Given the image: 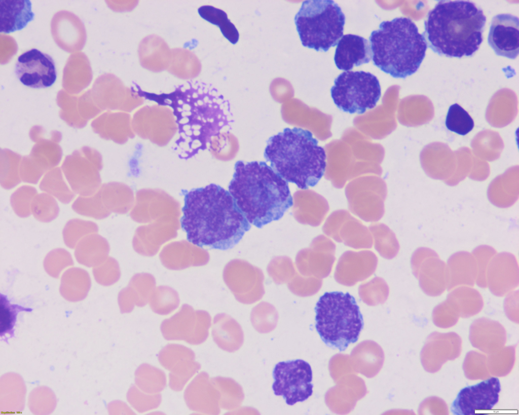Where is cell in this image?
Segmentation results:
<instances>
[{"instance_id": "cell-1", "label": "cell", "mask_w": 519, "mask_h": 415, "mask_svg": "<svg viewBox=\"0 0 519 415\" xmlns=\"http://www.w3.org/2000/svg\"><path fill=\"white\" fill-rule=\"evenodd\" d=\"M182 212L188 240L200 247L231 249L251 227L229 192L214 183L187 192Z\"/></svg>"}, {"instance_id": "cell-2", "label": "cell", "mask_w": 519, "mask_h": 415, "mask_svg": "<svg viewBox=\"0 0 519 415\" xmlns=\"http://www.w3.org/2000/svg\"><path fill=\"white\" fill-rule=\"evenodd\" d=\"M229 192L247 221L262 228L293 205L287 182L263 161H237Z\"/></svg>"}, {"instance_id": "cell-3", "label": "cell", "mask_w": 519, "mask_h": 415, "mask_svg": "<svg viewBox=\"0 0 519 415\" xmlns=\"http://www.w3.org/2000/svg\"><path fill=\"white\" fill-rule=\"evenodd\" d=\"M486 21L483 10L473 2L439 1L428 13L423 34L439 55L471 56L483 42Z\"/></svg>"}, {"instance_id": "cell-4", "label": "cell", "mask_w": 519, "mask_h": 415, "mask_svg": "<svg viewBox=\"0 0 519 415\" xmlns=\"http://www.w3.org/2000/svg\"><path fill=\"white\" fill-rule=\"evenodd\" d=\"M178 127L175 150L187 160L207 148L213 137L234 122L229 101L214 88L203 87L193 99H171Z\"/></svg>"}, {"instance_id": "cell-5", "label": "cell", "mask_w": 519, "mask_h": 415, "mask_svg": "<svg viewBox=\"0 0 519 415\" xmlns=\"http://www.w3.org/2000/svg\"><path fill=\"white\" fill-rule=\"evenodd\" d=\"M264 157L287 182L306 190L315 186L324 174L326 156L312 133L286 128L267 140Z\"/></svg>"}, {"instance_id": "cell-6", "label": "cell", "mask_w": 519, "mask_h": 415, "mask_svg": "<svg viewBox=\"0 0 519 415\" xmlns=\"http://www.w3.org/2000/svg\"><path fill=\"white\" fill-rule=\"evenodd\" d=\"M374 65L394 78L405 79L415 73L428 47L423 34L406 17L382 22L369 37Z\"/></svg>"}, {"instance_id": "cell-7", "label": "cell", "mask_w": 519, "mask_h": 415, "mask_svg": "<svg viewBox=\"0 0 519 415\" xmlns=\"http://www.w3.org/2000/svg\"><path fill=\"white\" fill-rule=\"evenodd\" d=\"M315 311L316 331L327 346L342 352L357 341L363 319L355 298L349 293H325L316 303Z\"/></svg>"}, {"instance_id": "cell-8", "label": "cell", "mask_w": 519, "mask_h": 415, "mask_svg": "<svg viewBox=\"0 0 519 415\" xmlns=\"http://www.w3.org/2000/svg\"><path fill=\"white\" fill-rule=\"evenodd\" d=\"M294 22L303 46L327 52L343 36L345 16L333 1L308 0L303 2Z\"/></svg>"}, {"instance_id": "cell-9", "label": "cell", "mask_w": 519, "mask_h": 415, "mask_svg": "<svg viewBox=\"0 0 519 415\" xmlns=\"http://www.w3.org/2000/svg\"><path fill=\"white\" fill-rule=\"evenodd\" d=\"M330 94L340 110L361 115L376 106L381 89L378 79L370 72L347 71L335 79Z\"/></svg>"}, {"instance_id": "cell-10", "label": "cell", "mask_w": 519, "mask_h": 415, "mask_svg": "<svg viewBox=\"0 0 519 415\" xmlns=\"http://www.w3.org/2000/svg\"><path fill=\"white\" fill-rule=\"evenodd\" d=\"M273 376L274 394L283 396L289 405L306 400L313 393L311 367L302 359L278 362L274 367Z\"/></svg>"}, {"instance_id": "cell-11", "label": "cell", "mask_w": 519, "mask_h": 415, "mask_svg": "<svg viewBox=\"0 0 519 415\" xmlns=\"http://www.w3.org/2000/svg\"><path fill=\"white\" fill-rule=\"evenodd\" d=\"M101 158L94 149L85 146L67 156L62 171L72 190L82 196L95 193L100 179Z\"/></svg>"}, {"instance_id": "cell-12", "label": "cell", "mask_w": 519, "mask_h": 415, "mask_svg": "<svg viewBox=\"0 0 519 415\" xmlns=\"http://www.w3.org/2000/svg\"><path fill=\"white\" fill-rule=\"evenodd\" d=\"M411 265L414 274L426 294L438 296L449 288L447 263L434 251L427 248L418 249L412 255Z\"/></svg>"}, {"instance_id": "cell-13", "label": "cell", "mask_w": 519, "mask_h": 415, "mask_svg": "<svg viewBox=\"0 0 519 415\" xmlns=\"http://www.w3.org/2000/svg\"><path fill=\"white\" fill-rule=\"evenodd\" d=\"M371 179L372 176H367V182L366 177L354 180L348 184L346 191L350 210L367 222L377 221L382 218L386 195V187L378 190L385 184L375 190L383 180L377 186L374 185L375 182L373 186L370 185Z\"/></svg>"}, {"instance_id": "cell-14", "label": "cell", "mask_w": 519, "mask_h": 415, "mask_svg": "<svg viewBox=\"0 0 519 415\" xmlns=\"http://www.w3.org/2000/svg\"><path fill=\"white\" fill-rule=\"evenodd\" d=\"M15 73L22 84L34 89L51 87L57 79L52 57L36 49H31L18 57Z\"/></svg>"}, {"instance_id": "cell-15", "label": "cell", "mask_w": 519, "mask_h": 415, "mask_svg": "<svg viewBox=\"0 0 519 415\" xmlns=\"http://www.w3.org/2000/svg\"><path fill=\"white\" fill-rule=\"evenodd\" d=\"M209 323L205 314L183 307L162 323L161 330L167 340H181L191 345H198L207 336Z\"/></svg>"}, {"instance_id": "cell-16", "label": "cell", "mask_w": 519, "mask_h": 415, "mask_svg": "<svg viewBox=\"0 0 519 415\" xmlns=\"http://www.w3.org/2000/svg\"><path fill=\"white\" fill-rule=\"evenodd\" d=\"M500 391V381L494 377L464 388L453 402L451 411L468 415L474 414L476 410H490L498 402Z\"/></svg>"}, {"instance_id": "cell-17", "label": "cell", "mask_w": 519, "mask_h": 415, "mask_svg": "<svg viewBox=\"0 0 519 415\" xmlns=\"http://www.w3.org/2000/svg\"><path fill=\"white\" fill-rule=\"evenodd\" d=\"M160 364L170 371L169 386L173 390H181L197 372L199 364L195 361V354L190 348L178 344H169L160 352Z\"/></svg>"}, {"instance_id": "cell-18", "label": "cell", "mask_w": 519, "mask_h": 415, "mask_svg": "<svg viewBox=\"0 0 519 415\" xmlns=\"http://www.w3.org/2000/svg\"><path fill=\"white\" fill-rule=\"evenodd\" d=\"M377 265V257L371 251H346L337 264L335 280L342 285L353 286L372 275Z\"/></svg>"}, {"instance_id": "cell-19", "label": "cell", "mask_w": 519, "mask_h": 415, "mask_svg": "<svg viewBox=\"0 0 519 415\" xmlns=\"http://www.w3.org/2000/svg\"><path fill=\"white\" fill-rule=\"evenodd\" d=\"M488 43L497 55L515 59L519 52V19L510 14L494 16L490 25Z\"/></svg>"}, {"instance_id": "cell-20", "label": "cell", "mask_w": 519, "mask_h": 415, "mask_svg": "<svg viewBox=\"0 0 519 415\" xmlns=\"http://www.w3.org/2000/svg\"><path fill=\"white\" fill-rule=\"evenodd\" d=\"M518 281V266L515 256L507 252L496 254L487 272L486 287L494 294L504 296L515 291Z\"/></svg>"}, {"instance_id": "cell-21", "label": "cell", "mask_w": 519, "mask_h": 415, "mask_svg": "<svg viewBox=\"0 0 519 415\" xmlns=\"http://www.w3.org/2000/svg\"><path fill=\"white\" fill-rule=\"evenodd\" d=\"M325 177L335 186L342 187L346 181L358 176L357 166L348 144L335 140L326 145Z\"/></svg>"}, {"instance_id": "cell-22", "label": "cell", "mask_w": 519, "mask_h": 415, "mask_svg": "<svg viewBox=\"0 0 519 415\" xmlns=\"http://www.w3.org/2000/svg\"><path fill=\"white\" fill-rule=\"evenodd\" d=\"M372 59L370 45L362 36L347 34L343 35L337 44L334 61L340 70L349 71L354 66L368 63Z\"/></svg>"}, {"instance_id": "cell-23", "label": "cell", "mask_w": 519, "mask_h": 415, "mask_svg": "<svg viewBox=\"0 0 519 415\" xmlns=\"http://www.w3.org/2000/svg\"><path fill=\"white\" fill-rule=\"evenodd\" d=\"M0 8L1 32L7 34L22 30L34 19L29 0H1Z\"/></svg>"}, {"instance_id": "cell-24", "label": "cell", "mask_w": 519, "mask_h": 415, "mask_svg": "<svg viewBox=\"0 0 519 415\" xmlns=\"http://www.w3.org/2000/svg\"><path fill=\"white\" fill-rule=\"evenodd\" d=\"M313 247L309 252L308 271L317 278H325L331 272L335 260V244L328 237L320 235L315 240Z\"/></svg>"}, {"instance_id": "cell-25", "label": "cell", "mask_w": 519, "mask_h": 415, "mask_svg": "<svg viewBox=\"0 0 519 415\" xmlns=\"http://www.w3.org/2000/svg\"><path fill=\"white\" fill-rule=\"evenodd\" d=\"M60 139V133L54 131L49 139H41L32 147L28 157L43 173L53 168L59 163L62 157L61 148L58 144Z\"/></svg>"}, {"instance_id": "cell-26", "label": "cell", "mask_w": 519, "mask_h": 415, "mask_svg": "<svg viewBox=\"0 0 519 415\" xmlns=\"http://www.w3.org/2000/svg\"><path fill=\"white\" fill-rule=\"evenodd\" d=\"M449 288L472 286L476 282V269L472 254L460 251L452 255L447 263Z\"/></svg>"}, {"instance_id": "cell-27", "label": "cell", "mask_w": 519, "mask_h": 415, "mask_svg": "<svg viewBox=\"0 0 519 415\" xmlns=\"http://www.w3.org/2000/svg\"><path fill=\"white\" fill-rule=\"evenodd\" d=\"M339 242L354 249H367L372 246L370 232L362 223L350 214L339 231Z\"/></svg>"}, {"instance_id": "cell-28", "label": "cell", "mask_w": 519, "mask_h": 415, "mask_svg": "<svg viewBox=\"0 0 519 415\" xmlns=\"http://www.w3.org/2000/svg\"><path fill=\"white\" fill-rule=\"evenodd\" d=\"M369 230L375 248L380 255L386 259L394 257L398 252L399 245L392 230L383 223L373 224Z\"/></svg>"}, {"instance_id": "cell-29", "label": "cell", "mask_w": 519, "mask_h": 415, "mask_svg": "<svg viewBox=\"0 0 519 415\" xmlns=\"http://www.w3.org/2000/svg\"><path fill=\"white\" fill-rule=\"evenodd\" d=\"M135 384L137 387L145 393L157 394L166 386V376L161 369L143 364L136 371Z\"/></svg>"}, {"instance_id": "cell-30", "label": "cell", "mask_w": 519, "mask_h": 415, "mask_svg": "<svg viewBox=\"0 0 519 415\" xmlns=\"http://www.w3.org/2000/svg\"><path fill=\"white\" fill-rule=\"evenodd\" d=\"M21 161L19 155L9 149L1 150L0 182L4 188L11 189L20 182Z\"/></svg>"}, {"instance_id": "cell-31", "label": "cell", "mask_w": 519, "mask_h": 415, "mask_svg": "<svg viewBox=\"0 0 519 415\" xmlns=\"http://www.w3.org/2000/svg\"><path fill=\"white\" fill-rule=\"evenodd\" d=\"M40 188L64 203L69 202L75 196L73 192L65 182L59 168H52L48 171L42 178Z\"/></svg>"}, {"instance_id": "cell-32", "label": "cell", "mask_w": 519, "mask_h": 415, "mask_svg": "<svg viewBox=\"0 0 519 415\" xmlns=\"http://www.w3.org/2000/svg\"><path fill=\"white\" fill-rule=\"evenodd\" d=\"M15 383L14 386L11 382H7L4 375L1 379V406L6 411H20L22 410L25 404L26 388L22 380L18 386Z\"/></svg>"}, {"instance_id": "cell-33", "label": "cell", "mask_w": 519, "mask_h": 415, "mask_svg": "<svg viewBox=\"0 0 519 415\" xmlns=\"http://www.w3.org/2000/svg\"><path fill=\"white\" fill-rule=\"evenodd\" d=\"M448 299L458 311L475 312L483 305L480 292L472 286H462L452 288Z\"/></svg>"}, {"instance_id": "cell-34", "label": "cell", "mask_w": 519, "mask_h": 415, "mask_svg": "<svg viewBox=\"0 0 519 415\" xmlns=\"http://www.w3.org/2000/svg\"><path fill=\"white\" fill-rule=\"evenodd\" d=\"M207 386L205 374L200 373L187 387L184 393V398L187 406L191 410L199 412H206L208 410Z\"/></svg>"}, {"instance_id": "cell-35", "label": "cell", "mask_w": 519, "mask_h": 415, "mask_svg": "<svg viewBox=\"0 0 519 415\" xmlns=\"http://www.w3.org/2000/svg\"><path fill=\"white\" fill-rule=\"evenodd\" d=\"M198 12L202 18L218 26L224 36L231 43H237L239 36L238 31L224 11L210 6H204L198 9Z\"/></svg>"}, {"instance_id": "cell-36", "label": "cell", "mask_w": 519, "mask_h": 415, "mask_svg": "<svg viewBox=\"0 0 519 415\" xmlns=\"http://www.w3.org/2000/svg\"><path fill=\"white\" fill-rule=\"evenodd\" d=\"M31 309L24 308L17 305L11 304L5 295L1 294V337L4 336L7 342L6 335L9 338L14 337V326L18 313L22 311L30 312Z\"/></svg>"}, {"instance_id": "cell-37", "label": "cell", "mask_w": 519, "mask_h": 415, "mask_svg": "<svg viewBox=\"0 0 519 415\" xmlns=\"http://www.w3.org/2000/svg\"><path fill=\"white\" fill-rule=\"evenodd\" d=\"M445 124L449 130L461 135H466L474 127L472 118L457 103L450 106Z\"/></svg>"}, {"instance_id": "cell-38", "label": "cell", "mask_w": 519, "mask_h": 415, "mask_svg": "<svg viewBox=\"0 0 519 415\" xmlns=\"http://www.w3.org/2000/svg\"><path fill=\"white\" fill-rule=\"evenodd\" d=\"M389 292L387 283L380 277L374 278L362 284L358 288L360 298L369 305L384 302L388 297Z\"/></svg>"}, {"instance_id": "cell-39", "label": "cell", "mask_w": 519, "mask_h": 415, "mask_svg": "<svg viewBox=\"0 0 519 415\" xmlns=\"http://www.w3.org/2000/svg\"><path fill=\"white\" fill-rule=\"evenodd\" d=\"M29 407L34 414H49L56 405L55 396L52 391L46 387L36 388L30 394Z\"/></svg>"}, {"instance_id": "cell-40", "label": "cell", "mask_w": 519, "mask_h": 415, "mask_svg": "<svg viewBox=\"0 0 519 415\" xmlns=\"http://www.w3.org/2000/svg\"><path fill=\"white\" fill-rule=\"evenodd\" d=\"M496 254L493 248L487 245L478 247L472 253L476 269L475 283L480 287H486L487 272Z\"/></svg>"}, {"instance_id": "cell-41", "label": "cell", "mask_w": 519, "mask_h": 415, "mask_svg": "<svg viewBox=\"0 0 519 415\" xmlns=\"http://www.w3.org/2000/svg\"><path fill=\"white\" fill-rule=\"evenodd\" d=\"M127 400L137 411L144 412L158 407L161 403V396L159 393H147L137 387L132 386L128 392Z\"/></svg>"}, {"instance_id": "cell-42", "label": "cell", "mask_w": 519, "mask_h": 415, "mask_svg": "<svg viewBox=\"0 0 519 415\" xmlns=\"http://www.w3.org/2000/svg\"><path fill=\"white\" fill-rule=\"evenodd\" d=\"M31 211L36 218L45 221L56 216L58 207L52 196L42 193L35 196L32 204Z\"/></svg>"}, {"instance_id": "cell-43", "label": "cell", "mask_w": 519, "mask_h": 415, "mask_svg": "<svg viewBox=\"0 0 519 415\" xmlns=\"http://www.w3.org/2000/svg\"><path fill=\"white\" fill-rule=\"evenodd\" d=\"M36 195L37 191L32 186L23 185L18 188L11 198V205L15 212L21 216L28 215Z\"/></svg>"}, {"instance_id": "cell-44", "label": "cell", "mask_w": 519, "mask_h": 415, "mask_svg": "<svg viewBox=\"0 0 519 415\" xmlns=\"http://www.w3.org/2000/svg\"><path fill=\"white\" fill-rule=\"evenodd\" d=\"M72 208L78 213L95 218L101 216L104 213L102 200L98 193L79 197Z\"/></svg>"}, {"instance_id": "cell-45", "label": "cell", "mask_w": 519, "mask_h": 415, "mask_svg": "<svg viewBox=\"0 0 519 415\" xmlns=\"http://www.w3.org/2000/svg\"><path fill=\"white\" fill-rule=\"evenodd\" d=\"M350 214L347 211L344 210H339L332 212L327 218L323 227L324 234L338 242L340 229Z\"/></svg>"}, {"instance_id": "cell-46", "label": "cell", "mask_w": 519, "mask_h": 415, "mask_svg": "<svg viewBox=\"0 0 519 415\" xmlns=\"http://www.w3.org/2000/svg\"><path fill=\"white\" fill-rule=\"evenodd\" d=\"M21 179L26 182L36 183L43 173L31 162L28 156L21 159L20 169Z\"/></svg>"}, {"instance_id": "cell-47", "label": "cell", "mask_w": 519, "mask_h": 415, "mask_svg": "<svg viewBox=\"0 0 519 415\" xmlns=\"http://www.w3.org/2000/svg\"><path fill=\"white\" fill-rule=\"evenodd\" d=\"M44 130L39 126L33 127L30 131V137L32 140L36 142L43 138Z\"/></svg>"}]
</instances>
